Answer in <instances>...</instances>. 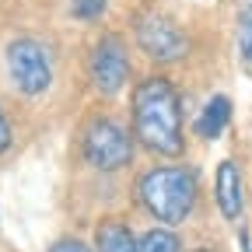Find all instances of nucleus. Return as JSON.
<instances>
[{
    "label": "nucleus",
    "mask_w": 252,
    "mask_h": 252,
    "mask_svg": "<svg viewBox=\"0 0 252 252\" xmlns=\"http://www.w3.org/2000/svg\"><path fill=\"white\" fill-rule=\"evenodd\" d=\"M130 116H133V137L161 158H179L186 151V137H182V105L179 94L172 88L168 77L151 74L133 88V102H130Z\"/></svg>",
    "instance_id": "obj_1"
},
{
    "label": "nucleus",
    "mask_w": 252,
    "mask_h": 252,
    "mask_svg": "<svg viewBox=\"0 0 252 252\" xmlns=\"http://www.w3.org/2000/svg\"><path fill=\"white\" fill-rule=\"evenodd\" d=\"M200 175L189 165H161L140 179V203L161 224H182L196 207Z\"/></svg>",
    "instance_id": "obj_2"
},
{
    "label": "nucleus",
    "mask_w": 252,
    "mask_h": 252,
    "mask_svg": "<svg viewBox=\"0 0 252 252\" xmlns=\"http://www.w3.org/2000/svg\"><path fill=\"white\" fill-rule=\"evenodd\" d=\"M84 158L98 172H119L133 161V137L109 116H98L84 130Z\"/></svg>",
    "instance_id": "obj_3"
},
{
    "label": "nucleus",
    "mask_w": 252,
    "mask_h": 252,
    "mask_svg": "<svg viewBox=\"0 0 252 252\" xmlns=\"http://www.w3.org/2000/svg\"><path fill=\"white\" fill-rule=\"evenodd\" d=\"M88 70H91V81L102 94H116L126 81H130V53H126V42L109 32L94 42L91 49V60H88Z\"/></svg>",
    "instance_id": "obj_4"
},
{
    "label": "nucleus",
    "mask_w": 252,
    "mask_h": 252,
    "mask_svg": "<svg viewBox=\"0 0 252 252\" xmlns=\"http://www.w3.org/2000/svg\"><path fill=\"white\" fill-rule=\"evenodd\" d=\"M7 70L25 94H42L53 81L49 56L35 39H14L7 46Z\"/></svg>",
    "instance_id": "obj_5"
},
{
    "label": "nucleus",
    "mask_w": 252,
    "mask_h": 252,
    "mask_svg": "<svg viewBox=\"0 0 252 252\" xmlns=\"http://www.w3.org/2000/svg\"><path fill=\"white\" fill-rule=\"evenodd\" d=\"M137 46L154 60V63H172L182 60L189 42H186V32L168 18V14H147L137 25Z\"/></svg>",
    "instance_id": "obj_6"
},
{
    "label": "nucleus",
    "mask_w": 252,
    "mask_h": 252,
    "mask_svg": "<svg viewBox=\"0 0 252 252\" xmlns=\"http://www.w3.org/2000/svg\"><path fill=\"white\" fill-rule=\"evenodd\" d=\"M214 196H217V210L224 220H238L245 210V189H242V172L231 158L217 165L214 172Z\"/></svg>",
    "instance_id": "obj_7"
},
{
    "label": "nucleus",
    "mask_w": 252,
    "mask_h": 252,
    "mask_svg": "<svg viewBox=\"0 0 252 252\" xmlns=\"http://www.w3.org/2000/svg\"><path fill=\"white\" fill-rule=\"evenodd\" d=\"M228 123H231V98L228 94H214V98L203 105V112L196 116V133L203 140H217L228 130Z\"/></svg>",
    "instance_id": "obj_8"
},
{
    "label": "nucleus",
    "mask_w": 252,
    "mask_h": 252,
    "mask_svg": "<svg viewBox=\"0 0 252 252\" xmlns=\"http://www.w3.org/2000/svg\"><path fill=\"white\" fill-rule=\"evenodd\" d=\"M94 238H98V252H137V238L123 220H102Z\"/></svg>",
    "instance_id": "obj_9"
},
{
    "label": "nucleus",
    "mask_w": 252,
    "mask_h": 252,
    "mask_svg": "<svg viewBox=\"0 0 252 252\" xmlns=\"http://www.w3.org/2000/svg\"><path fill=\"white\" fill-rule=\"evenodd\" d=\"M238 60L245 74H252V0L238 4Z\"/></svg>",
    "instance_id": "obj_10"
},
{
    "label": "nucleus",
    "mask_w": 252,
    "mask_h": 252,
    "mask_svg": "<svg viewBox=\"0 0 252 252\" xmlns=\"http://www.w3.org/2000/svg\"><path fill=\"white\" fill-rule=\"evenodd\" d=\"M137 252H179V238L172 235V231H151V235H144L140 242H137Z\"/></svg>",
    "instance_id": "obj_11"
},
{
    "label": "nucleus",
    "mask_w": 252,
    "mask_h": 252,
    "mask_svg": "<svg viewBox=\"0 0 252 252\" xmlns=\"http://www.w3.org/2000/svg\"><path fill=\"white\" fill-rule=\"evenodd\" d=\"M109 7V0H70V14L77 21H98Z\"/></svg>",
    "instance_id": "obj_12"
},
{
    "label": "nucleus",
    "mask_w": 252,
    "mask_h": 252,
    "mask_svg": "<svg viewBox=\"0 0 252 252\" xmlns=\"http://www.w3.org/2000/svg\"><path fill=\"white\" fill-rule=\"evenodd\" d=\"M49 252H91L81 238H60V242H53V249Z\"/></svg>",
    "instance_id": "obj_13"
},
{
    "label": "nucleus",
    "mask_w": 252,
    "mask_h": 252,
    "mask_svg": "<svg viewBox=\"0 0 252 252\" xmlns=\"http://www.w3.org/2000/svg\"><path fill=\"white\" fill-rule=\"evenodd\" d=\"M7 144H11V130H7L4 112H0V151H7Z\"/></svg>",
    "instance_id": "obj_14"
},
{
    "label": "nucleus",
    "mask_w": 252,
    "mask_h": 252,
    "mask_svg": "<svg viewBox=\"0 0 252 252\" xmlns=\"http://www.w3.org/2000/svg\"><path fill=\"white\" fill-rule=\"evenodd\" d=\"M200 252H207V249H200Z\"/></svg>",
    "instance_id": "obj_15"
}]
</instances>
